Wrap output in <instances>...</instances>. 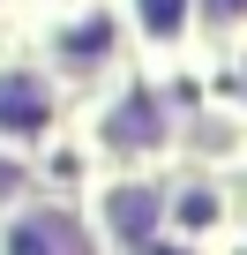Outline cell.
Masks as SVG:
<instances>
[{"label":"cell","mask_w":247,"mask_h":255,"mask_svg":"<svg viewBox=\"0 0 247 255\" xmlns=\"http://www.w3.org/2000/svg\"><path fill=\"white\" fill-rule=\"evenodd\" d=\"M45 120H53L45 83H30V75H8V83H0V128H8V135H38Z\"/></svg>","instance_id":"1"},{"label":"cell","mask_w":247,"mask_h":255,"mask_svg":"<svg viewBox=\"0 0 247 255\" xmlns=\"http://www.w3.org/2000/svg\"><path fill=\"white\" fill-rule=\"evenodd\" d=\"M8 255H90V248L68 218H30V225L8 233Z\"/></svg>","instance_id":"2"},{"label":"cell","mask_w":247,"mask_h":255,"mask_svg":"<svg viewBox=\"0 0 247 255\" xmlns=\"http://www.w3.org/2000/svg\"><path fill=\"white\" fill-rule=\"evenodd\" d=\"M112 225L128 233V240H150V225H158V195H150V188H120V195H112Z\"/></svg>","instance_id":"3"},{"label":"cell","mask_w":247,"mask_h":255,"mask_svg":"<svg viewBox=\"0 0 247 255\" xmlns=\"http://www.w3.org/2000/svg\"><path fill=\"white\" fill-rule=\"evenodd\" d=\"M105 135H112L120 150H128V143H158V120H150V105L135 98V105H120V113L105 120Z\"/></svg>","instance_id":"4"},{"label":"cell","mask_w":247,"mask_h":255,"mask_svg":"<svg viewBox=\"0 0 247 255\" xmlns=\"http://www.w3.org/2000/svg\"><path fill=\"white\" fill-rule=\"evenodd\" d=\"M105 45H112V23H82V30L68 38V60H75V68H90Z\"/></svg>","instance_id":"5"},{"label":"cell","mask_w":247,"mask_h":255,"mask_svg":"<svg viewBox=\"0 0 247 255\" xmlns=\"http://www.w3.org/2000/svg\"><path fill=\"white\" fill-rule=\"evenodd\" d=\"M143 23H150L158 38H172V30L187 23V0H143Z\"/></svg>","instance_id":"6"},{"label":"cell","mask_w":247,"mask_h":255,"mask_svg":"<svg viewBox=\"0 0 247 255\" xmlns=\"http://www.w3.org/2000/svg\"><path fill=\"white\" fill-rule=\"evenodd\" d=\"M180 218H187V225H210L217 203H210V195H180Z\"/></svg>","instance_id":"7"},{"label":"cell","mask_w":247,"mask_h":255,"mask_svg":"<svg viewBox=\"0 0 247 255\" xmlns=\"http://www.w3.org/2000/svg\"><path fill=\"white\" fill-rule=\"evenodd\" d=\"M15 188H23V173H15V165H0V195H15Z\"/></svg>","instance_id":"8"}]
</instances>
